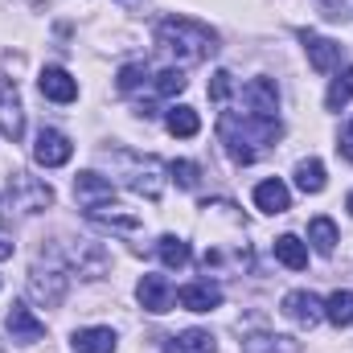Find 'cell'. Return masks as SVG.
<instances>
[{"label":"cell","mask_w":353,"mask_h":353,"mask_svg":"<svg viewBox=\"0 0 353 353\" xmlns=\"http://www.w3.org/2000/svg\"><path fill=\"white\" fill-rule=\"evenodd\" d=\"M29 292H33V300H41L46 308H58L62 296H66V275H62V271H33V275H29Z\"/></svg>","instance_id":"cell-12"},{"label":"cell","mask_w":353,"mask_h":353,"mask_svg":"<svg viewBox=\"0 0 353 353\" xmlns=\"http://www.w3.org/2000/svg\"><path fill=\"white\" fill-rule=\"evenodd\" d=\"M165 128H169L173 136H181V140H193V136L201 132V119H197L193 107H173L169 119H165Z\"/></svg>","instance_id":"cell-23"},{"label":"cell","mask_w":353,"mask_h":353,"mask_svg":"<svg viewBox=\"0 0 353 353\" xmlns=\"http://www.w3.org/2000/svg\"><path fill=\"white\" fill-rule=\"evenodd\" d=\"M283 316L296 321V325H304V329H312V325L325 321V304L312 292H288L283 296Z\"/></svg>","instance_id":"cell-7"},{"label":"cell","mask_w":353,"mask_h":353,"mask_svg":"<svg viewBox=\"0 0 353 353\" xmlns=\"http://www.w3.org/2000/svg\"><path fill=\"white\" fill-rule=\"evenodd\" d=\"M176 304L189 308V312H214L222 304V288L218 283H185L176 292Z\"/></svg>","instance_id":"cell-13"},{"label":"cell","mask_w":353,"mask_h":353,"mask_svg":"<svg viewBox=\"0 0 353 353\" xmlns=\"http://www.w3.org/2000/svg\"><path fill=\"white\" fill-rule=\"evenodd\" d=\"M296 185H300L304 193H321V189L329 185V176H325V165H321L316 157L300 161V165H296Z\"/></svg>","instance_id":"cell-24"},{"label":"cell","mask_w":353,"mask_h":353,"mask_svg":"<svg viewBox=\"0 0 353 353\" xmlns=\"http://www.w3.org/2000/svg\"><path fill=\"white\" fill-rule=\"evenodd\" d=\"M157 90H161L165 99L181 94V90H185V74H181V70H161V74H157Z\"/></svg>","instance_id":"cell-30"},{"label":"cell","mask_w":353,"mask_h":353,"mask_svg":"<svg viewBox=\"0 0 353 353\" xmlns=\"http://www.w3.org/2000/svg\"><path fill=\"white\" fill-rule=\"evenodd\" d=\"M157 255H161V263L165 267H189L193 259V251H189V243L185 239H176V234H161V243H157Z\"/></svg>","instance_id":"cell-21"},{"label":"cell","mask_w":353,"mask_h":353,"mask_svg":"<svg viewBox=\"0 0 353 353\" xmlns=\"http://www.w3.org/2000/svg\"><path fill=\"white\" fill-rule=\"evenodd\" d=\"M37 90H41L46 99H54V103H74V99H79V83H74L70 70H62V66H46V70L37 74Z\"/></svg>","instance_id":"cell-10"},{"label":"cell","mask_w":353,"mask_h":353,"mask_svg":"<svg viewBox=\"0 0 353 353\" xmlns=\"http://www.w3.org/2000/svg\"><path fill=\"white\" fill-rule=\"evenodd\" d=\"M0 136L12 144L25 136V107H21V94L8 79H0Z\"/></svg>","instance_id":"cell-4"},{"label":"cell","mask_w":353,"mask_h":353,"mask_svg":"<svg viewBox=\"0 0 353 353\" xmlns=\"http://www.w3.org/2000/svg\"><path fill=\"white\" fill-rule=\"evenodd\" d=\"M230 90H234V79H230L226 70H218V74L210 79V99H214V103H226V99H230Z\"/></svg>","instance_id":"cell-31"},{"label":"cell","mask_w":353,"mask_h":353,"mask_svg":"<svg viewBox=\"0 0 353 353\" xmlns=\"http://www.w3.org/2000/svg\"><path fill=\"white\" fill-rule=\"evenodd\" d=\"M74 197L83 201V210H99L111 201V181L99 173H79L74 176Z\"/></svg>","instance_id":"cell-15"},{"label":"cell","mask_w":353,"mask_h":353,"mask_svg":"<svg viewBox=\"0 0 353 353\" xmlns=\"http://www.w3.org/2000/svg\"><path fill=\"white\" fill-rule=\"evenodd\" d=\"M157 41L165 54H173L181 66H193V62H205L214 50H218V33L201 21H189V17H169L161 21L157 29Z\"/></svg>","instance_id":"cell-2"},{"label":"cell","mask_w":353,"mask_h":353,"mask_svg":"<svg viewBox=\"0 0 353 353\" xmlns=\"http://www.w3.org/2000/svg\"><path fill=\"white\" fill-rule=\"evenodd\" d=\"M123 169H128V185L136 189V193H144V197H161V181H157V173H161V165L157 161H136V157H128V152H119L115 157Z\"/></svg>","instance_id":"cell-5"},{"label":"cell","mask_w":353,"mask_h":353,"mask_svg":"<svg viewBox=\"0 0 353 353\" xmlns=\"http://www.w3.org/2000/svg\"><path fill=\"white\" fill-rule=\"evenodd\" d=\"M0 259H12V239L0 230Z\"/></svg>","instance_id":"cell-33"},{"label":"cell","mask_w":353,"mask_h":353,"mask_svg":"<svg viewBox=\"0 0 353 353\" xmlns=\"http://www.w3.org/2000/svg\"><path fill=\"white\" fill-rule=\"evenodd\" d=\"M304 50H308L312 70H321V74H329V70H337V66H341V46H337V41H329V37L304 33Z\"/></svg>","instance_id":"cell-14"},{"label":"cell","mask_w":353,"mask_h":353,"mask_svg":"<svg viewBox=\"0 0 353 353\" xmlns=\"http://www.w3.org/2000/svg\"><path fill=\"white\" fill-rule=\"evenodd\" d=\"M255 205L263 214H288L292 210V193H288V185L279 176H271L263 185H255Z\"/></svg>","instance_id":"cell-16"},{"label":"cell","mask_w":353,"mask_h":353,"mask_svg":"<svg viewBox=\"0 0 353 353\" xmlns=\"http://www.w3.org/2000/svg\"><path fill=\"white\" fill-rule=\"evenodd\" d=\"M74 353H115V333L103 325H90L74 333Z\"/></svg>","instance_id":"cell-18"},{"label":"cell","mask_w":353,"mask_h":353,"mask_svg":"<svg viewBox=\"0 0 353 353\" xmlns=\"http://www.w3.org/2000/svg\"><path fill=\"white\" fill-rule=\"evenodd\" d=\"M325 103H329V111H341L345 103H353V66L350 70H341V79H333V87L325 94Z\"/></svg>","instance_id":"cell-27"},{"label":"cell","mask_w":353,"mask_h":353,"mask_svg":"<svg viewBox=\"0 0 353 353\" xmlns=\"http://www.w3.org/2000/svg\"><path fill=\"white\" fill-rule=\"evenodd\" d=\"M325 321H333L337 329L353 325V292H333L325 300Z\"/></svg>","instance_id":"cell-25"},{"label":"cell","mask_w":353,"mask_h":353,"mask_svg":"<svg viewBox=\"0 0 353 353\" xmlns=\"http://www.w3.org/2000/svg\"><path fill=\"white\" fill-rule=\"evenodd\" d=\"M350 214H353V193H350Z\"/></svg>","instance_id":"cell-34"},{"label":"cell","mask_w":353,"mask_h":353,"mask_svg":"<svg viewBox=\"0 0 353 353\" xmlns=\"http://www.w3.org/2000/svg\"><path fill=\"white\" fill-rule=\"evenodd\" d=\"M243 103H247L251 115H275L279 111V87H275V79H251L243 87Z\"/></svg>","instance_id":"cell-11"},{"label":"cell","mask_w":353,"mask_h":353,"mask_svg":"<svg viewBox=\"0 0 353 353\" xmlns=\"http://www.w3.org/2000/svg\"><path fill=\"white\" fill-rule=\"evenodd\" d=\"M165 353H218V341H214V333H205V329H185V333L169 337Z\"/></svg>","instance_id":"cell-17"},{"label":"cell","mask_w":353,"mask_h":353,"mask_svg":"<svg viewBox=\"0 0 353 353\" xmlns=\"http://www.w3.org/2000/svg\"><path fill=\"white\" fill-rule=\"evenodd\" d=\"M144 83H148V70H144L140 62H132V66H123V70H119V90H123V94L140 90Z\"/></svg>","instance_id":"cell-28"},{"label":"cell","mask_w":353,"mask_h":353,"mask_svg":"<svg viewBox=\"0 0 353 353\" xmlns=\"http://www.w3.org/2000/svg\"><path fill=\"white\" fill-rule=\"evenodd\" d=\"M308 243L321 255H333V247H337V222L333 218H312L308 222Z\"/></svg>","instance_id":"cell-22"},{"label":"cell","mask_w":353,"mask_h":353,"mask_svg":"<svg viewBox=\"0 0 353 353\" xmlns=\"http://www.w3.org/2000/svg\"><path fill=\"white\" fill-rule=\"evenodd\" d=\"M70 157H74V144H70V136H62L58 128H41V132H37L33 161H37L41 169H62Z\"/></svg>","instance_id":"cell-3"},{"label":"cell","mask_w":353,"mask_h":353,"mask_svg":"<svg viewBox=\"0 0 353 353\" xmlns=\"http://www.w3.org/2000/svg\"><path fill=\"white\" fill-rule=\"evenodd\" d=\"M90 222H99V226H107V230H119V234H132V230H140V218L136 214H115V205L107 201V205H99V210H87Z\"/></svg>","instance_id":"cell-19"},{"label":"cell","mask_w":353,"mask_h":353,"mask_svg":"<svg viewBox=\"0 0 353 353\" xmlns=\"http://www.w3.org/2000/svg\"><path fill=\"white\" fill-rule=\"evenodd\" d=\"M136 296H140V304L148 308V312H169L173 308V300H176V292H173V283L165 279V275H144L140 279V288H136Z\"/></svg>","instance_id":"cell-9"},{"label":"cell","mask_w":353,"mask_h":353,"mask_svg":"<svg viewBox=\"0 0 353 353\" xmlns=\"http://www.w3.org/2000/svg\"><path fill=\"white\" fill-rule=\"evenodd\" d=\"M296 353V345L288 337H267V333H255V337H243V353Z\"/></svg>","instance_id":"cell-26"},{"label":"cell","mask_w":353,"mask_h":353,"mask_svg":"<svg viewBox=\"0 0 353 353\" xmlns=\"http://www.w3.org/2000/svg\"><path fill=\"white\" fill-rule=\"evenodd\" d=\"M4 329H8V337H12V341H21V345H37V341L46 337V325H41L25 304H12V308H8Z\"/></svg>","instance_id":"cell-8"},{"label":"cell","mask_w":353,"mask_h":353,"mask_svg":"<svg viewBox=\"0 0 353 353\" xmlns=\"http://www.w3.org/2000/svg\"><path fill=\"white\" fill-rule=\"evenodd\" d=\"M279 136H283V128H279L275 115H234V111H222L218 115V140H222L226 157L239 169L243 165H255L259 152L271 148Z\"/></svg>","instance_id":"cell-1"},{"label":"cell","mask_w":353,"mask_h":353,"mask_svg":"<svg viewBox=\"0 0 353 353\" xmlns=\"http://www.w3.org/2000/svg\"><path fill=\"white\" fill-rule=\"evenodd\" d=\"M337 148H341V157H345V161L353 165V123L345 128V132H341V144H337Z\"/></svg>","instance_id":"cell-32"},{"label":"cell","mask_w":353,"mask_h":353,"mask_svg":"<svg viewBox=\"0 0 353 353\" xmlns=\"http://www.w3.org/2000/svg\"><path fill=\"white\" fill-rule=\"evenodd\" d=\"M275 259L283 267H292V271H304V267H308V247H304L296 234H279V239H275Z\"/></svg>","instance_id":"cell-20"},{"label":"cell","mask_w":353,"mask_h":353,"mask_svg":"<svg viewBox=\"0 0 353 353\" xmlns=\"http://www.w3.org/2000/svg\"><path fill=\"white\" fill-rule=\"evenodd\" d=\"M169 173H173V181L181 189H197V165H193V161H173Z\"/></svg>","instance_id":"cell-29"},{"label":"cell","mask_w":353,"mask_h":353,"mask_svg":"<svg viewBox=\"0 0 353 353\" xmlns=\"http://www.w3.org/2000/svg\"><path fill=\"white\" fill-rule=\"evenodd\" d=\"M12 193H17V210H25V214H37L46 205H54V189L25 173H12Z\"/></svg>","instance_id":"cell-6"}]
</instances>
